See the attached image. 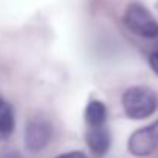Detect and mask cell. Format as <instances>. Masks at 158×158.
<instances>
[{"label": "cell", "instance_id": "6da1fadb", "mask_svg": "<svg viewBox=\"0 0 158 158\" xmlns=\"http://www.w3.org/2000/svg\"><path fill=\"white\" fill-rule=\"evenodd\" d=\"M123 109L132 120H143L151 117L158 107L157 94L148 86H132L124 91L121 97Z\"/></svg>", "mask_w": 158, "mask_h": 158}, {"label": "cell", "instance_id": "7a4b0ae2", "mask_svg": "<svg viewBox=\"0 0 158 158\" xmlns=\"http://www.w3.org/2000/svg\"><path fill=\"white\" fill-rule=\"evenodd\" d=\"M124 25L134 34L144 39L158 37V22L140 3H131L124 12Z\"/></svg>", "mask_w": 158, "mask_h": 158}, {"label": "cell", "instance_id": "3957f363", "mask_svg": "<svg viewBox=\"0 0 158 158\" xmlns=\"http://www.w3.org/2000/svg\"><path fill=\"white\" fill-rule=\"evenodd\" d=\"M52 138V124L43 117H32L25 127V146L31 152L43 151Z\"/></svg>", "mask_w": 158, "mask_h": 158}, {"label": "cell", "instance_id": "277c9868", "mask_svg": "<svg viewBox=\"0 0 158 158\" xmlns=\"http://www.w3.org/2000/svg\"><path fill=\"white\" fill-rule=\"evenodd\" d=\"M158 148V120L135 131L127 140V151L135 157H149Z\"/></svg>", "mask_w": 158, "mask_h": 158}, {"label": "cell", "instance_id": "5b68a950", "mask_svg": "<svg viewBox=\"0 0 158 158\" xmlns=\"http://www.w3.org/2000/svg\"><path fill=\"white\" fill-rule=\"evenodd\" d=\"M86 144L95 157H105L110 148V132L106 124L100 126H86Z\"/></svg>", "mask_w": 158, "mask_h": 158}, {"label": "cell", "instance_id": "8992f818", "mask_svg": "<svg viewBox=\"0 0 158 158\" xmlns=\"http://www.w3.org/2000/svg\"><path fill=\"white\" fill-rule=\"evenodd\" d=\"M107 121V109L105 103L98 100H91L85 107V123L86 126H100Z\"/></svg>", "mask_w": 158, "mask_h": 158}, {"label": "cell", "instance_id": "52a82bcc", "mask_svg": "<svg viewBox=\"0 0 158 158\" xmlns=\"http://www.w3.org/2000/svg\"><path fill=\"white\" fill-rule=\"evenodd\" d=\"M14 126H15V120H14L12 106L6 100L0 98V141H5L12 135Z\"/></svg>", "mask_w": 158, "mask_h": 158}, {"label": "cell", "instance_id": "ba28073f", "mask_svg": "<svg viewBox=\"0 0 158 158\" xmlns=\"http://www.w3.org/2000/svg\"><path fill=\"white\" fill-rule=\"evenodd\" d=\"M55 158H88L83 152H80V151H72V152H66V154H61V155H58V157Z\"/></svg>", "mask_w": 158, "mask_h": 158}, {"label": "cell", "instance_id": "9c48e42d", "mask_svg": "<svg viewBox=\"0 0 158 158\" xmlns=\"http://www.w3.org/2000/svg\"><path fill=\"white\" fill-rule=\"evenodd\" d=\"M149 64H151V68L154 69V72L158 75V51L149 57Z\"/></svg>", "mask_w": 158, "mask_h": 158}, {"label": "cell", "instance_id": "30bf717a", "mask_svg": "<svg viewBox=\"0 0 158 158\" xmlns=\"http://www.w3.org/2000/svg\"><path fill=\"white\" fill-rule=\"evenodd\" d=\"M0 158H23L19 152L15 151H3L0 152Z\"/></svg>", "mask_w": 158, "mask_h": 158}]
</instances>
